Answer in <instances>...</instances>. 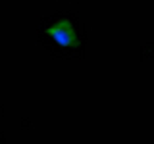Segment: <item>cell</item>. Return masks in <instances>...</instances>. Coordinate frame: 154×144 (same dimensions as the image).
<instances>
[{"label": "cell", "mask_w": 154, "mask_h": 144, "mask_svg": "<svg viewBox=\"0 0 154 144\" xmlns=\"http://www.w3.org/2000/svg\"><path fill=\"white\" fill-rule=\"evenodd\" d=\"M69 33H67L66 31V29H64V31H62V29H58V31L54 33V42H56V44H60V46H67V44H69Z\"/></svg>", "instance_id": "6da1fadb"}]
</instances>
